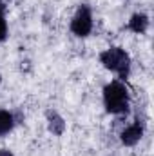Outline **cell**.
Here are the masks:
<instances>
[{
  "label": "cell",
  "mask_w": 154,
  "mask_h": 156,
  "mask_svg": "<svg viewBox=\"0 0 154 156\" xmlns=\"http://www.w3.org/2000/svg\"><path fill=\"white\" fill-rule=\"evenodd\" d=\"M103 104H105L107 113L111 115H123L129 111V91L120 80H114L105 85Z\"/></svg>",
  "instance_id": "1"
},
{
  "label": "cell",
  "mask_w": 154,
  "mask_h": 156,
  "mask_svg": "<svg viewBox=\"0 0 154 156\" xmlns=\"http://www.w3.org/2000/svg\"><path fill=\"white\" fill-rule=\"evenodd\" d=\"M100 62L109 69L116 73L121 80L129 76V71H131V58L129 55L121 49V47H111L107 51H103L100 55Z\"/></svg>",
  "instance_id": "2"
},
{
  "label": "cell",
  "mask_w": 154,
  "mask_h": 156,
  "mask_svg": "<svg viewBox=\"0 0 154 156\" xmlns=\"http://www.w3.org/2000/svg\"><path fill=\"white\" fill-rule=\"evenodd\" d=\"M93 29V15H91V7L89 5H80L71 20V31L76 37H87Z\"/></svg>",
  "instance_id": "3"
},
{
  "label": "cell",
  "mask_w": 154,
  "mask_h": 156,
  "mask_svg": "<svg viewBox=\"0 0 154 156\" xmlns=\"http://www.w3.org/2000/svg\"><path fill=\"white\" fill-rule=\"evenodd\" d=\"M142 136H143V125L140 122H136V123L129 125L121 133V144L127 145V147H132V145H136L142 140Z\"/></svg>",
  "instance_id": "4"
},
{
  "label": "cell",
  "mask_w": 154,
  "mask_h": 156,
  "mask_svg": "<svg viewBox=\"0 0 154 156\" xmlns=\"http://www.w3.org/2000/svg\"><path fill=\"white\" fill-rule=\"evenodd\" d=\"M147 27H149V18H147V15H143V13H136V15H132V18L129 20V29L131 31H134V33H145L147 31Z\"/></svg>",
  "instance_id": "5"
},
{
  "label": "cell",
  "mask_w": 154,
  "mask_h": 156,
  "mask_svg": "<svg viewBox=\"0 0 154 156\" xmlns=\"http://www.w3.org/2000/svg\"><path fill=\"white\" fill-rule=\"evenodd\" d=\"M47 125H49V131L56 136L64 134L65 131V122L58 113H47Z\"/></svg>",
  "instance_id": "6"
},
{
  "label": "cell",
  "mask_w": 154,
  "mask_h": 156,
  "mask_svg": "<svg viewBox=\"0 0 154 156\" xmlns=\"http://www.w3.org/2000/svg\"><path fill=\"white\" fill-rule=\"evenodd\" d=\"M13 125H15V116L9 111H2L0 109V138L5 136L7 133H11Z\"/></svg>",
  "instance_id": "7"
},
{
  "label": "cell",
  "mask_w": 154,
  "mask_h": 156,
  "mask_svg": "<svg viewBox=\"0 0 154 156\" xmlns=\"http://www.w3.org/2000/svg\"><path fill=\"white\" fill-rule=\"evenodd\" d=\"M7 37V22L4 16V4L0 2V42H4Z\"/></svg>",
  "instance_id": "8"
},
{
  "label": "cell",
  "mask_w": 154,
  "mask_h": 156,
  "mask_svg": "<svg viewBox=\"0 0 154 156\" xmlns=\"http://www.w3.org/2000/svg\"><path fill=\"white\" fill-rule=\"evenodd\" d=\"M0 156H13V153L7 149H0Z\"/></svg>",
  "instance_id": "9"
},
{
  "label": "cell",
  "mask_w": 154,
  "mask_h": 156,
  "mask_svg": "<svg viewBox=\"0 0 154 156\" xmlns=\"http://www.w3.org/2000/svg\"><path fill=\"white\" fill-rule=\"evenodd\" d=\"M0 80H2V78H0Z\"/></svg>",
  "instance_id": "10"
}]
</instances>
